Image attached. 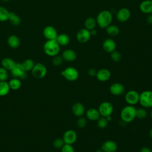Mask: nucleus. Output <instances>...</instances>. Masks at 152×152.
I'll return each instance as SVG.
<instances>
[{"mask_svg":"<svg viewBox=\"0 0 152 152\" xmlns=\"http://www.w3.org/2000/svg\"><path fill=\"white\" fill-rule=\"evenodd\" d=\"M95 152H104L101 148H100V149H98V150H97Z\"/></svg>","mask_w":152,"mask_h":152,"instance_id":"obj_46","label":"nucleus"},{"mask_svg":"<svg viewBox=\"0 0 152 152\" xmlns=\"http://www.w3.org/2000/svg\"><path fill=\"white\" fill-rule=\"evenodd\" d=\"M8 78V70L3 68L2 66L0 67V81H5Z\"/></svg>","mask_w":152,"mask_h":152,"instance_id":"obj_34","label":"nucleus"},{"mask_svg":"<svg viewBox=\"0 0 152 152\" xmlns=\"http://www.w3.org/2000/svg\"><path fill=\"white\" fill-rule=\"evenodd\" d=\"M64 144H65V142L63 139L60 138H56L53 142V146L56 149H59V148L61 149V148L63 147Z\"/></svg>","mask_w":152,"mask_h":152,"instance_id":"obj_35","label":"nucleus"},{"mask_svg":"<svg viewBox=\"0 0 152 152\" xmlns=\"http://www.w3.org/2000/svg\"><path fill=\"white\" fill-rule=\"evenodd\" d=\"M140 152H152V151L148 147H143L142 148H141Z\"/></svg>","mask_w":152,"mask_h":152,"instance_id":"obj_41","label":"nucleus"},{"mask_svg":"<svg viewBox=\"0 0 152 152\" xmlns=\"http://www.w3.org/2000/svg\"><path fill=\"white\" fill-rule=\"evenodd\" d=\"M72 113L77 117L83 116L85 113V108L84 105L80 103L76 102L75 103L72 107Z\"/></svg>","mask_w":152,"mask_h":152,"instance_id":"obj_18","label":"nucleus"},{"mask_svg":"<svg viewBox=\"0 0 152 152\" xmlns=\"http://www.w3.org/2000/svg\"><path fill=\"white\" fill-rule=\"evenodd\" d=\"M31 75L36 79H42L44 78L47 74V68L46 66L42 63L35 64L31 71Z\"/></svg>","mask_w":152,"mask_h":152,"instance_id":"obj_5","label":"nucleus"},{"mask_svg":"<svg viewBox=\"0 0 152 152\" xmlns=\"http://www.w3.org/2000/svg\"><path fill=\"white\" fill-rule=\"evenodd\" d=\"M109 91L114 96H119L124 93L125 87L121 83H115L110 86Z\"/></svg>","mask_w":152,"mask_h":152,"instance_id":"obj_15","label":"nucleus"},{"mask_svg":"<svg viewBox=\"0 0 152 152\" xmlns=\"http://www.w3.org/2000/svg\"><path fill=\"white\" fill-rule=\"evenodd\" d=\"M136 109L134 106H125L121 112V118L125 123L131 122L136 118Z\"/></svg>","mask_w":152,"mask_h":152,"instance_id":"obj_3","label":"nucleus"},{"mask_svg":"<svg viewBox=\"0 0 152 152\" xmlns=\"http://www.w3.org/2000/svg\"><path fill=\"white\" fill-rule=\"evenodd\" d=\"M97 125L99 128L101 129H104L105 128L107 125H108V121L106 119L105 117L103 116H100L97 120Z\"/></svg>","mask_w":152,"mask_h":152,"instance_id":"obj_32","label":"nucleus"},{"mask_svg":"<svg viewBox=\"0 0 152 152\" xmlns=\"http://www.w3.org/2000/svg\"><path fill=\"white\" fill-rule=\"evenodd\" d=\"M86 117L90 121H97L101 116L98 109L90 108L86 112Z\"/></svg>","mask_w":152,"mask_h":152,"instance_id":"obj_21","label":"nucleus"},{"mask_svg":"<svg viewBox=\"0 0 152 152\" xmlns=\"http://www.w3.org/2000/svg\"><path fill=\"white\" fill-rule=\"evenodd\" d=\"M97 71L94 68H90L88 71V74L91 76V77H94L96 75V74H97Z\"/></svg>","mask_w":152,"mask_h":152,"instance_id":"obj_40","label":"nucleus"},{"mask_svg":"<svg viewBox=\"0 0 152 152\" xmlns=\"http://www.w3.org/2000/svg\"><path fill=\"white\" fill-rule=\"evenodd\" d=\"M8 84L10 89L13 90H17L20 88L21 86V80L16 78H13L10 80Z\"/></svg>","mask_w":152,"mask_h":152,"instance_id":"obj_25","label":"nucleus"},{"mask_svg":"<svg viewBox=\"0 0 152 152\" xmlns=\"http://www.w3.org/2000/svg\"><path fill=\"white\" fill-rule=\"evenodd\" d=\"M147 113L144 108H139L136 109V118L142 119L146 118Z\"/></svg>","mask_w":152,"mask_h":152,"instance_id":"obj_33","label":"nucleus"},{"mask_svg":"<svg viewBox=\"0 0 152 152\" xmlns=\"http://www.w3.org/2000/svg\"><path fill=\"white\" fill-rule=\"evenodd\" d=\"M10 90L8 83L6 81H0V96H5L7 95Z\"/></svg>","mask_w":152,"mask_h":152,"instance_id":"obj_26","label":"nucleus"},{"mask_svg":"<svg viewBox=\"0 0 152 152\" xmlns=\"http://www.w3.org/2000/svg\"><path fill=\"white\" fill-rule=\"evenodd\" d=\"M61 74L66 80L69 81H74L77 80L79 77V72L78 70L72 66L66 68L64 70L61 71Z\"/></svg>","mask_w":152,"mask_h":152,"instance_id":"obj_6","label":"nucleus"},{"mask_svg":"<svg viewBox=\"0 0 152 152\" xmlns=\"http://www.w3.org/2000/svg\"><path fill=\"white\" fill-rule=\"evenodd\" d=\"M21 66H23V69L26 71H31V69H33L34 65V61L31 59H27L24 60L22 63H21Z\"/></svg>","mask_w":152,"mask_h":152,"instance_id":"obj_30","label":"nucleus"},{"mask_svg":"<svg viewBox=\"0 0 152 152\" xmlns=\"http://www.w3.org/2000/svg\"><path fill=\"white\" fill-rule=\"evenodd\" d=\"M96 77L97 79L100 81H106L110 79L111 77V72L107 69H100L99 71H97Z\"/></svg>","mask_w":152,"mask_h":152,"instance_id":"obj_16","label":"nucleus"},{"mask_svg":"<svg viewBox=\"0 0 152 152\" xmlns=\"http://www.w3.org/2000/svg\"><path fill=\"white\" fill-rule=\"evenodd\" d=\"M43 34L47 40H56L58 36V33L56 28L51 26L45 27L43 31Z\"/></svg>","mask_w":152,"mask_h":152,"instance_id":"obj_12","label":"nucleus"},{"mask_svg":"<svg viewBox=\"0 0 152 152\" xmlns=\"http://www.w3.org/2000/svg\"><path fill=\"white\" fill-rule=\"evenodd\" d=\"M44 52L49 56L58 55L60 51V45L56 40H48L43 45Z\"/></svg>","mask_w":152,"mask_h":152,"instance_id":"obj_2","label":"nucleus"},{"mask_svg":"<svg viewBox=\"0 0 152 152\" xmlns=\"http://www.w3.org/2000/svg\"><path fill=\"white\" fill-rule=\"evenodd\" d=\"M113 17L112 13L107 10H103L100 12L96 18V22L100 28H106L111 24Z\"/></svg>","mask_w":152,"mask_h":152,"instance_id":"obj_1","label":"nucleus"},{"mask_svg":"<svg viewBox=\"0 0 152 152\" xmlns=\"http://www.w3.org/2000/svg\"><path fill=\"white\" fill-rule=\"evenodd\" d=\"M15 64L16 62L10 58H5L1 61L2 66L8 71H11Z\"/></svg>","mask_w":152,"mask_h":152,"instance_id":"obj_23","label":"nucleus"},{"mask_svg":"<svg viewBox=\"0 0 152 152\" xmlns=\"http://www.w3.org/2000/svg\"><path fill=\"white\" fill-rule=\"evenodd\" d=\"M9 15L10 12L6 8L0 7V21H5L8 20Z\"/></svg>","mask_w":152,"mask_h":152,"instance_id":"obj_31","label":"nucleus"},{"mask_svg":"<svg viewBox=\"0 0 152 152\" xmlns=\"http://www.w3.org/2000/svg\"><path fill=\"white\" fill-rule=\"evenodd\" d=\"M91 34L90 30L86 28L80 29L76 34V39L77 41L81 43H84L87 42L90 39Z\"/></svg>","mask_w":152,"mask_h":152,"instance_id":"obj_10","label":"nucleus"},{"mask_svg":"<svg viewBox=\"0 0 152 152\" xmlns=\"http://www.w3.org/2000/svg\"><path fill=\"white\" fill-rule=\"evenodd\" d=\"M149 135H150V138L152 139V128L150 130V132H149Z\"/></svg>","mask_w":152,"mask_h":152,"instance_id":"obj_45","label":"nucleus"},{"mask_svg":"<svg viewBox=\"0 0 152 152\" xmlns=\"http://www.w3.org/2000/svg\"><path fill=\"white\" fill-rule=\"evenodd\" d=\"M77 135L75 131L72 129L66 130L63 135L62 139L65 144H73L77 140Z\"/></svg>","mask_w":152,"mask_h":152,"instance_id":"obj_11","label":"nucleus"},{"mask_svg":"<svg viewBox=\"0 0 152 152\" xmlns=\"http://www.w3.org/2000/svg\"><path fill=\"white\" fill-rule=\"evenodd\" d=\"M97 24L96 20L93 17H88L84 21V27L86 29L91 30L95 28Z\"/></svg>","mask_w":152,"mask_h":152,"instance_id":"obj_28","label":"nucleus"},{"mask_svg":"<svg viewBox=\"0 0 152 152\" xmlns=\"http://www.w3.org/2000/svg\"><path fill=\"white\" fill-rule=\"evenodd\" d=\"M64 59L62 57V56H59V55H56L55 56H53V59H52V64H53V65L56 66H59L60 65H61L63 63Z\"/></svg>","mask_w":152,"mask_h":152,"instance_id":"obj_36","label":"nucleus"},{"mask_svg":"<svg viewBox=\"0 0 152 152\" xmlns=\"http://www.w3.org/2000/svg\"><path fill=\"white\" fill-rule=\"evenodd\" d=\"M106 31L107 33L112 36H117L119 33V28L116 25L110 24L106 28Z\"/></svg>","mask_w":152,"mask_h":152,"instance_id":"obj_29","label":"nucleus"},{"mask_svg":"<svg viewBox=\"0 0 152 152\" xmlns=\"http://www.w3.org/2000/svg\"><path fill=\"white\" fill-rule=\"evenodd\" d=\"M10 71L13 78L20 80H25L27 78V72L23 69L21 63H16L15 65Z\"/></svg>","mask_w":152,"mask_h":152,"instance_id":"obj_7","label":"nucleus"},{"mask_svg":"<svg viewBox=\"0 0 152 152\" xmlns=\"http://www.w3.org/2000/svg\"><path fill=\"white\" fill-rule=\"evenodd\" d=\"M100 148L104 152H116L118 145L114 141L107 140L102 144Z\"/></svg>","mask_w":152,"mask_h":152,"instance_id":"obj_14","label":"nucleus"},{"mask_svg":"<svg viewBox=\"0 0 152 152\" xmlns=\"http://www.w3.org/2000/svg\"><path fill=\"white\" fill-rule=\"evenodd\" d=\"M8 20H10L11 23L15 26H19L21 22L20 17L13 12H10Z\"/></svg>","mask_w":152,"mask_h":152,"instance_id":"obj_27","label":"nucleus"},{"mask_svg":"<svg viewBox=\"0 0 152 152\" xmlns=\"http://www.w3.org/2000/svg\"><path fill=\"white\" fill-rule=\"evenodd\" d=\"M147 22L149 24H152V14H150L147 17Z\"/></svg>","mask_w":152,"mask_h":152,"instance_id":"obj_42","label":"nucleus"},{"mask_svg":"<svg viewBox=\"0 0 152 152\" xmlns=\"http://www.w3.org/2000/svg\"><path fill=\"white\" fill-rule=\"evenodd\" d=\"M98 110L101 116L107 117L111 116L113 111V104L109 102H103L99 106Z\"/></svg>","mask_w":152,"mask_h":152,"instance_id":"obj_8","label":"nucleus"},{"mask_svg":"<svg viewBox=\"0 0 152 152\" xmlns=\"http://www.w3.org/2000/svg\"><path fill=\"white\" fill-rule=\"evenodd\" d=\"M10 0H2V1H3V2H8Z\"/></svg>","mask_w":152,"mask_h":152,"instance_id":"obj_47","label":"nucleus"},{"mask_svg":"<svg viewBox=\"0 0 152 152\" xmlns=\"http://www.w3.org/2000/svg\"><path fill=\"white\" fill-rule=\"evenodd\" d=\"M62 57L63 59L67 62H72L75 60L77 58L76 52L72 49H66L62 54Z\"/></svg>","mask_w":152,"mask_h":152,"instance_id":"obj_20","label":"nucleus"},{"mask_svg":"<svg viewBox=\"0 0 152 152\" xmlns=\"http://www.w3.org/2000/svg\"><path fill=\"white\" fill-rule=\"evenodd\" d=\"M140 94L135 90L128 91L125 96V100L129 105H135L139 102Z\"/></svg>","mask_w":152,"mask_h":152,"instance_id":"obj_9","label":"nucleus"},{"mask_svg":"<svg viewBox=\"0 0 152 152\" xmlns=\"http://www.w3.org/2000/svg\"><path fill=\"white\" fill-rule=\"evenodd\" d=\"M140 11L144 14H152V0H144L140 4Z\"/></svg>","mask_w":152,"mask_h":152,"instance_id":"obj_19","label":"nucleus"},{"mask_svg":"<svg viewBox=\"0 0 152 152\" xmlns=\"http://www.w3.org/2000/svg\"><path fill=\"white\" fill-rule=\"evenodd\" d=\"M139 103L145 107H152V91L145 90L140 94Z\"/></svg>","mask_w":152,"mask_h":152,"instance_id":"obj_4","label":"nucleus"},{"mask_svg":"<svg viewBox=\"0 0 152 152\" xmlns=\"http://www.w3.org/2000/svg\"><path fill=\"white\" fill-rule=\"evenodd\" d=\"M131 17V12L127 8H122L119 9L116 13V18L120 22H125L128 21Z\"/></svg>","mask_w":152,"mask_h":152,"instance_id":"obj_13","label":"nucleus"},{"mask_svg":"<svg viewBox=\"0 0 152 152\" xmlns=\"http://www.w3.org/2000/svg\"><path fill=\"white\" fill-rule=\"evenodd\" d=\"M102 47L103 50L107 53H111L115 50L116 45L115 42L112 39H106L104 40Z\"/></svg>","mask_w":152,"mask_h":152,"instance_id":"obj_17","label":"nucleus"},{"mask_svg":"<svg viewBox=\"0 0 152 152\" xmlns=\"http://www.w3.org/2000/svg\"><path fill=\"white\" fill-rule=\"evenodd\" d=\"M150 116H151V119H152V109H151V113H150Z\"/></svg>","mask_w":152,"mask_h":152,"instance_id":"obj_48","label":"nucleus"},{"mask_svg":"<svg viewBox=\"0 0 152 152\" xmlns=\"http://www.w3.org/2000/svg\"><path fill=\"white\" fill-rule=\"evenodd\" d=\"M110 58L112 61L115 62H119L121 59V54L116 50L110 53Z\"/></svg>","mask_w":152,"mask_h":152,"instance_id":"obj_37","label":"nucleus"},{"mask_svg":"<svg viewBox=\"0 0 152 152\" xmlns=\"http://www.w3.org/2000/svg\"><path fill=\"white\" fill-rule=\"evenodd\" d=\"M90 32L91 36H95L97 34V31L95 28H93V29L90 30Z\"/></svg>","mask_w":152,"mask_h":152,"instance_id":"obj_43","label":"nucleus"},{"mask_svg":"<svg viewBox=\"0 0 152 152\" xmlns=\"http://www.w3.org/2000/svg\"><path fill=\"white\" fill-rule=\"evenodd\" d=\"M87 125V121L86 119L81 116V117H79L77 121V125L78 128H83L84 127H86Z\"/></svg>","mask_w":152,"mask_h":152,"instance_id":"obj_38","label":"nucleus"},{"mask_svg":"<svg viewBox=\"0 0 152 152\" xmlns=\"http://www.w3.org/2000/svg\"><path fill=\"white\" fill-rule=\"evenodd\" d=\"M106 119L107 120V121H108V122H109V121H110L112 119V117H111V116H107V117H106Z\"/></svg>","mask_w":152,"mask_h":152,"instance_id":"obj_44","label":"nucleus"},{"mask_svg":"<svg viewBox=\"0 0 152 152\" xmlns=\"http://www.w3.org/2000/svg\"><path fill=\"white\" fill-rule=\"evenodd\" d=\"M61 152H75V150L71 144H65L61 148Z\"/></svg>","mask_w":152,"mask_h":152,"instance_id":"obj_39","label":"nucleus"},{"mask_svg":"<svg viewBox=\"0 0 152 152\" xmlns=\"http://www.w3.org/2000/svg\"><path fill=\"white\" fill-rule=\"evenodd\" d=\"M7 43L10 48L12 49H16L20 46V40L17 36L13 34L8 37L7 40Z\"/></svg>","mask_w":152,"mask_h":152,"instance_id":"obj_22","label":"nucleus"},{"mask_svg":"<svg viewBox=\"0 0 152 152\" xmlns=\"http://www.w3.org/2000/svg\"><path fill=\"white\" fill-rule=\"evenodd\" d=\"M56 40L60 46H66L70 42V38L66 34L62 33L58 35Z\"/></svg>","mask_w":152,"mask_h":152,"instance_id":"obj_24","label":"nucleus"}]
</instances>
